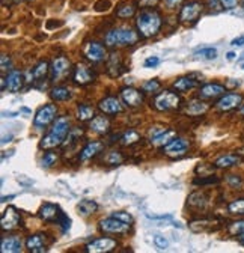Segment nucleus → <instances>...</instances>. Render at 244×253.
<instances>
[{
  "label": "nucleus",
  "mask_w": 244,
  "mask_h": 253,
  "mask_svg": "<svg viewBox=\"0 0 244 253\" xmlns=\"http://www.w3.org/2000/svg\"><path fill=\"white\" fill-rule=\"evenodd\" d=\"M104 162L107 164H112V166H118V164H121L122 162H124V157H122V154L118 152V151H112L104 157Z\"/></svg>",
  "instance_id": "obj_39"
},
{
  "label": "nucleus",
  "mask_w": 244,
  "mask_h": 253,
  "mask_svg": "<svg viewBox=\"0 0 244 253\" xmlns=\"http://www.w3.org/2000/svg\"><path fill=\"white\" fill-rule=\"evenodd\" d=\"M107 72L110 77H119L124 72V65H122L121 57L116 53H112L107 59Z\"/></svg>",
  "instance_id": "obj_25"
},
{
  "label": "nucleus",
  "mask_w": 244,
  "mask_h": 253,
  "mask_svg": "<svg viewBox=\"0 0 244 253\" xmlns=\"http://www.w3.org/2000/svg\"><path fill=\"white\" fill-rule=\"evenodd\" d=\"M121 98L128 107H140L143 104V92L134 88H122Z\"/></svg>",
  "instance_id": "obj_15"
},
{
  "label": "nucleus",
  "mask_w": 244,
  "mask_h": 253,
  "mask_svg": "<svg viewBox=\"0 0 244 253\" xmlns=\"http://www.w3.org/2000/svg\"><path fill=\"white\" fill-rule=\"evenodd\" d=\"M71 71V63L67 57L59 56L53 59L52 65H50V80L53 83H59L67 78V75Z\"/></svg>",
  "instance_id": "obj_5"
},
{
  "label": "nucleus",
  "mask_w": 244,
  "mask_h": 253,
  "mask_svg": "<svg viewBox=\"0 0 244 253\" xmlns=\"http://www.w3.org/2000/svg\"><path fill=\"white\" fill-rule=\"evenodd\" d=\"M134 14H136V5L133 3H122L116 11V15L119 18H130Z\"/></svg>",
  "instance_id": "obj_36"
},
{
  "label": "nucleus",
  "mask_w": 244,
  "mask_h": 253,
  "mask_svg": "<svg viewBox=\"0 0 244 253\" xmlns=\"http://www.w3.org/2000/svg\"><path fill=\"white\" fill-rule=\"evenodd\" d=\"M202 9H204L202 3L201 2H196V0L186 3L184 6L181 8V12H179V20H181V23L189 24V26L194 24L197 21V18L201 17Z\"/></svg>",
  "instance_id": "obj_8"
},
{
  "label": "nucleus",
  "mask_w": 244,
  "mask_h": 253,
  "mask_svg": "<svg viewBox=\"0 0 244 253\" xmlns=\"http://www.w3.org/2000/svg\"><path fill=\"white\" fill-rule=\"evenodd\" d=\"M211 225V220H194L192 223H189V228L193 231V232H202L207 226Z\"/></svg>",
  "instance_id": "obj_40"
},
{
  "label": "nucleus",
  "mask_w": 244,
  "mask_h": 253,
  "mask_svg": "<svg viewBox=\"0 0 244 253\" xmlns=\"http://www.w3.org/2000/svg\"><path fill=\"white\" fill-rule=\"evenodd\" d=\"M131 229V225L130 223H125V221H122L113 216L107 217V218H103L100 221V231L104 232V234H116V235H124V234H128Z\"/></svg>",
  "instance_id": "obj_6"
},
{
  "label": "nucleus",
  "mask_w": 244,
  "mask_h": 253,
  "mask_svg": "<svg viewBox=\"0 0 244 253\" xmlns=\"http://www.w3.org/2000/svg\"><path fill=\"white\" fill-rule=\"evenodd\" d=\"M95 71L92 68H89L85 63H77L74 68V72H72V80L75 85H80V86H86L89 83H92L95 80Z\"/></svg>",
  "instance_id": "obj_10"
},
{
  "label": "nucleus",
  "mask_w": 244,
  "mask_h": 253,
  "mask_svg": "<svg viewBox=\"0 0 244 253\" xmlns=\"http://www.w3.org/2000/svg\"><path fill=\"white\" fill-rule=\"evenodd\" d=\"M243 68H244V65H243Z\"/></svg>",
  "instance_id": "obj_62"
},
{
  "label": "nucleus",
  "mask_w": 244,
  "mask_h": 253,
  "mask_svg": "<svg viewBox=\"0 0 244 253\" xmlns=\"http://www.w3.org/2000/svg\"><path fill=\"white\" fill-rule=\"evenodd\" d=\"M227 182H229L232 187H240V184H241V180H240V177H235V175H229L227 177Z\"/></svg>",
  "instance_id": "obj_51"
},
{
  "label": "nucleus",
  "mask_w": 244,
  "mask_h": 253,
  "mask_svg": "<svg viewBox=\"0 0 244 253\" xmlns=\"http://www.w3.org/2000/svg\"><path fill=\"white\" fill-rule=\"evenodd\" d=\"M49 72H50L49 63L45 62V60L39 62L38 65L34 68V71H32V78H34V82H42V80H45V77L49 75Z\"/></svg>",
  "instance_id": "obj_31"
},
{
  "label": "nucleus",
  "mask_w": 244,
  "mask_h": 253,
  "mask_svg": "<svg viewBox=\"0 0 244 253\" xmlns=\"http://www.w3.org/2000/svg\"><path fill=\"white\" fill-rule=\"evenodd\" d=\"M139 34L130 27H116L112 29L107 35H105V44L109 47H127L134 45L139 41Z\"/></svg>",
  "instance_id": "obj_3"
},
{
  "label": "nucleus",
  "mask_w": 244,
  "mask_h": 253,
  "mask_svg": "<svg viewBox=\"0 0 244 253\" xmlns=\"http://www.w3.org/2000/svg\"><path fill=\"white\" fill-rule=\"evenodd\" d=\"M23 82H24V78H23L21 71L11 70L9 74L6 75V89L12 93H17L23 88Z\"/></svg>",
  "instance_id": "obj_19"
},
{
  "label": "nucleus",
  "mask_w": 244,
  "mask_h": 253,
  "mask_svg": "<svg viewBox=\"0 0 244 253\" xmlns=\"http://www.w3.org/2000/svg\"><path fill=\"white\" fill-rule=\"evenodd\" d=\"M197 54L204 56L205 59H216L217 57V50L212 49V47H209V49H204L201 52H197Z\"/></svg>",
  "instance_id": "obj_46"
},
{
  "label": "nucleus",
  "mask_w": 244,
  "mask_h": 253,
  "mask_svg": "<svg viewBox=\"0 0 244 253\" xmlns=\"http://www.w3.org/2000/svg\"><path fill=\"white\" fill-rule=\"evenodd\" d=\"M174 136H175V133L172 131V130H163V131H160L158 134H156V136H152L151 137V144L154 145V146H164V145H167L169 144V142L174 139Z\"/></svg>",
  "instance_id": "obj_28"
},
{
  "label": "nucleus",
  "mask_w": 244,
  "mask_h": 253,
  "mask_svg": "<svg viewBox=\"0 0 244 253\" xmlns=\"http://www.w3.org/2000/svg\"><path fill=\"white\" fill-rule=\"evenodd\" d=\"M161 88V83L157 80V78H152V80H148L146 83H143L142 89L143 92H149V93H156L157 90H160Z\"/></svg>",
  "instance_id": "obj_41"
},
{
  "label": "nucleus",
  "mask_w": 244,
  "mask_h": 253,
  "mask_svg": "<svg viewBox=\"0 0 244 253\" xmlns=\"http://www.w3.org/2000/svg\"><path fill=\"white\" fill-rule=\"evenodd\" d=\"M227 232L231 235H240L244 232V220H238V221H234L229 226H227Z\"/></svg>",
  "instance_id": "obj_43"
},
{
  "label": "nucleus",
  "mask_w": 244,
  "mask_h": 253,
  "mask_svg": "<svg viewBox=\"0 0 244 253\" xmlns=\"http://www.w3.org/2000/svg\"><path fill=\"white\" fill-rule=\"evenodd\" d=\"M154 5H157V0H142L140 2V8H152Z\"/></svg>",
  "instance_id": "obj_52"
},
{
  "label": "nucleus",
  "mask_w": 244,
  "mask_h": 253,
  "mask_svg": "<svg viewBox=\"0 0 244 253\" xmlns=\"http://www.w3.org/2000/svg\"><path fill=\"white\" fill-rule=\"evenodd\" d=\"M154 244H156V247H157V249H160V250L167 249V240L164 238V236H161V235L154 236Z\"/></svg>",
  "instance_id": "obj_48"
},
{
  "label": "nucleus",
  "mask_w": 244,
  "mask_h": 253,
  "mask_svg": "<svg viewBox=\"0 0 244 253\" xmlns=\"http://www.w3.org/2000/svg\"><path fill=\"white\" fill-rule=\"evenodd\" d=\"M20 223H21V216L18 210L15 207H8L2 214V220H0V228H2V231L17 229Z\"/></svg>",
  "instance_id": "obj_13"
},
{
  "label": "nucleus",
  "mask_w": 244,
  "mask_h": 253,
  "mask_svg": "<svg viewBox=\"0 0 244 253\" xmlns=\"http://www.w3.org/2000/svg\"><path fill=\"white\" fill-rule=\"evenodd\" d=\"M243 103V95L241 93H225L220 97V100L216 103V107L220 110V112H231V110L240 107V104Z\"/></svg>",
  "instance_id": "obj_14"
},
{
  "label": "nucleus",
  "mask_w": 244,
  "mask_h": 253,
  "mask_svg": "<svg viewBox=\"0 0 244 253\" xmlns=\"http://www.w3.org/2000/svg\"><path fill=\"white\" fill-rule=\"evenodd\" d=\"M0 247H2L3 253H18V252H21L23 243L17 235H11V236H5Z\"/></svg>",
  "instance_id": "obj_22"
},
{
  "label": "nucleus",
  "mask_w": 244,
  "mask_h": 253,
  "mask_svg": "<svg viewBox=\"0 0 244 253\" xmlns=\"http://www.w3.org/2000/svg\"><path fill=\"white\" fill-rule=\"evenodd\" d=\"M181 104V98L179 95L172 92V90H163L158 95H156L154 101H152V106H154L156 110L158 112H169V110H175L178 108Z\"/></svg>",
  "instance_id": "obj_4"
},
{
  "label": "nucleus",
  "mask_w": 244,
  "mask_h": 253,
  "mask_svg": "<svg viewBox=\"0 0 244 253\" xmlns=\"http://www.w3.org/2000/svg\"><path fill=\"white\" fill-rule=\"evenodd\" d=\"M187 205L190 208H194V210H204L207 207V196L204 193H192L187 199Z\"/></svg>",
  "instance_id": "obj_29"
},
{
  "label": "nucleus",
  "mask_w": 244,
  "mask_h": 253,
  "mask_svg": "<svg viewBox=\"0 0 244 253\" xmlns=\"http://www.w3.org/2000/svg\"><path fill=\"white\" fill-rule=\"evenodd\" d=\"M227 211L234 216H244V199H235L227 205Z\"/></svg>",
  "instance_id": "obj_37"
},
{
  "label": "nucleus",
  "mask_w": 244,
  "mask_h": 253,
  "mask_svg": "<svg viewBox=\"0 0 244 253\" xmlns=\"http://www.w3.org/2000/svg\"><path fill=\"white\" fill-rule=\"evenodd\" d=\"M83 56L92 63H98L105 59V47L97 41H87L83 45Z\"/></svg>",
  "instance_id": "obj_9"
},
{
  "label": "nucleus",
  "mask_w": 244,
  "mask_h": 253,
  "mask_svg": "<svg viewBox=\"0 0 244 253\" xmlns=\"http://www.w3.org/2000/svg\"><path fill=\"white\" fill-rule=\"evenodd\" d=\"M57 223H59L60 226H62V232L67 234V232L70 231V228H71V218H70L64 211H60L59 218H57Z\"/></svg>",
  "instance_id": "obj_42"
},
{
  "label": "nucleus",
  "mask_w": 244,
  "mask_h": 253,
  "mask_svg": "<svg viewBox=\"0 0 244 253\" xmlns=\"http://www.w3.org/2000/svg\"><path fill=\"white\" fill-rule=\"evenodd\" d=\"M70 130L71 128H70L68 118L67 116H59L57 119H54L50 131L42 137L39 148L41 149H53V148H57V146H62V144L65 142Z\"/></svg>",
  "instance_id": "obj_1"
},
{
  "label": "nucleus",
  "mask_w": 244,
  "mask_h": 253,
  "mask_svg": "<svg viewBox=\"0 0 244 253\" xmlns=\"http://www.w3.org/2000/svg\"><path fill=\"white\" fill-rule=\"evenodd\" d=\"M219 178L217 177H208V178H196L193 182L196 185H205V184H219Z\"/></svg>",
  "instance_id": "obj_44"
},
{
  "label": "nucleus",
  "mask_w": 244,
  "mask_h": 253,
  "mask_svg": "<svg viewBox=\"0 0 244 253\" xmlns=\"http://www.w3.org/2000/svg\"><path fill=\"white\" fill-rule=\"evenodd\" d=\"M47 236L44 234H36V235H30L26 240V249L32 253H44L47 252Z\"/></svg>",
  "instance_id": "obj_17"
},
{
  "label": "nucleus",
  "mask_w": 244,
  "mask_h": 253,
  "mask_svg": "<svg viewBox=\"0 0 244 253\" xmlns=\"http://www.w3.org/2000/svg\"><path fill=\"white\" fill-rule=\"evenodd\" d=\"M243 6H244V0H243Z\"/></svg>",
  "instance_id": "obj_61"
},
{
  "label": "nucleus",
  "mask_w": 244,
  "mask_h": 253,
  "mask_svg": "<svg viewBox=\"0 0 244 253\" xmlns=\"http://www.w3.org/2000/svg\"><path fill=\"white\" fill-rule=\"evenodd\" d=\"M238 241H240V244H241V246H244V232L238 235Z\"/></svg>",
  "instance_id": "obj_57"
},
{
  "label": "nucleus",
  "mask_w": 244,
  "mask_h": 253,
  "mask_svg": "<svg viewBox=\"0 0 244 253\" xmlns=\"http://www.w3.org/2000/svg\"><path fill=\"white\" fill-rule=\"evenodd\" d=\"M75 115H77L79 121L85 122V121H90V119L95 118V110L92 106H89V104H79Z\"/></svg>",
  "instance_id": "obj_30"
},
{
  "label": "nucleus",
  "mask_w": 244,
  "mask_h": 253,
  "mask_svg": "<svg viewBox=\"0 0 244 253\" xmlns=\"http://www.w3.org/2000/svg\"><path fill=\"white\" fill-rule=\"evenodd\" d=\"M234 47H240V45H244V36H238V38H235L232 42H231Z\"/></svg>",
  "instance_id": "obj_54"
},
{
  "label": "nucleus",
  "mask_w": 244,
  "mask_h": 253,
  "mask_svg": "<svg viewBox=\"0 0 244 253\" xmlns=\"http://www.w3.org/2000/svg\"><path fill=\"white\" fill-rule=\"evenodd\" d=\"M211 3H217V0H209Z\"/></svg>",
  "instance_id": "obj_60"
},
{
  "label": "nucleus",
  "mask_w": 244,
  "mask_h": 253,
  "mask_svg": "<svg viewBox=\"0 0 244 253\" xmlns=\"http://www.w3.org/2000/svg\"><path fill=\"white\" fill-rule=\"evenodd\" d=\"M240 112H241V115H243V116H244V106H243V107H241V110H240Z\"/></svg>",
  "instance_id": "obj_59"
},
{
  "label": "nucleus",
  "mask_w": 244,
  "mask_h": 253,
  "mask_svg": "<svg viewBox=\"0 0 244 253\" xmlns=\"http://www.w3.org/2000/svg\"><path fill=\"white\" fill-rule=\"evenodd\" d=\"M226 56H227V59H229V60H232V59H234V57H235V54H234V53H232V52H231V53H227V54H226Z\"/></svg>",
  "instance_id": "obj_58"
},
{
  "label": "nucleus",
  "mask_w": 244,
  "mask_h": 253,
  "mask_svg": "<svg viewBox=\"0 0 244 253\" xmlns=\"http://www.w3.org/2000/svg\"><path fill=\"white\" fill-rule=\"evenodd\" d=\"M140 140V134L137 133L136 130H128L124 136L121 137V144L124 146H131L134 144H137V142Z\"/></svg>",
  "instance_id": "obj_35"
},
{
  "label": "nucleus",
  "mask_w": 244,
  "mask_h": 253,
  "mask_svg": "<svg viewBox=\"0 0 244 253\" xmlns=\"http://www.w3.org/2000/svg\"><path fill=\"white\" fill-rule=\"evenodd\" d=\"M209 106L204 101H192L186 107V115L187 116H202L208 112Z\"/></svg>",
  "instance_id": "obj_26"
},
{
  "label": "nucleus",
  "mask_w": 244,
  "mask_h": 253,
  "mask_svg": "<svg viewBox=\"0 0 244 253\" xmlns=\"http://www.w3.org/2000/svg\"><path fill=\"white\" fill-rule=\"evenodd\" d=\"M161 15L157 11H142L136 20L137 34L140 38H152L156 36L161 29Z\"/></svg>",
  "instance_id": "obj_2"
},
{
  "label": "nucleus",
  "mask_w": 244,
  "mask_h": 253,
  "mask_svg": "<svg viewBox=\"0 0 244 253\" xmlns=\"http://www.w3.org/2000/svg\"><path fill=\"white\" fill-rule=\"evenodd\" d=\"M56 115H57V107L54 104H47L41 107L34 118V126L38 130H44L45 126H49L52 122H54Z\"/></svg>",
  "instance_id": "obj_7"
},
{
  "label": "nucleus",
  "mask_w": 244,
  "mask_h": 253,
  "mask_svg": "<svg viewBox=\"0 0 244 253\" xmlns=\"http://www.w3.org/2000/svg\"><path fill=\"white\" fill-rule=\"evenodd\" d=\"M97 210H98V205H97L95 200L85 199V200H80V203L77 205V211H79V214H82L83 217H87V216H90V214H94Z\"/></svg>",
  "instance_id": "obj_32"
},
{
  "label": "nucleus",
  "mask_w": 244,
  "mask_h": 253,
  "mask_svg": "<svg viewBox=\"0 0 244 253\" xmlns=\"http://www.w3.org/2000/svg\"><path fill=\"white\" fill-rule=\"evenodd\" d=\"M181 2H182V0H166V3H167V6H169V8H176Z\"/></svg>",
  "instance_id": "obj_53"
},
{
  "label": "nucleus",
  "mask_w": 244,
  "mask_h": 253,
  "mask_svg": "<svg viewBox=\"0 0 244 253\" xmlns=\"http://www.w3.org/2000/svg\"><path fill=\"white\" fill-rule=\"evenodd\" d=\"M50 97L53 101H67L71 98V90L65 86H56L52 89Z\"/></svg>",
  "instance_id": "obj_34"
},
{
  "label": "nucleus",
  "mask_w": 244,
  "mask_h": 253,
  "mask_svg": "<svg viewBox=\"0 0 244 253\" xmlns=\"http://www.w3.org/2000/svg\"><path fill=\"white\" fill-rule=\"evenodd\" d=\"M112 216L119 218V220H122V221H125V223H130V225L133 223V217L128 213H125V211H116V213H112Z\"/></svg>",
  "instance_id": "obj_45"
},
{
  "label": "nucleus",
  "mask_w": 244,
  "mask_h": 253,
  "mask_svg": "<svg viewBox=\"0 0 244 253\" xmlns=\"http://www.w3.org/2000/svg\"><path fill=\"white\" fill-rule=\"evenodd\" d=\"M103 149H104L103 142H89V144L82 149V152L79 155V160L87 162V160H90V158H94L95 155H98Z\"/></svg>",
  "instance_id": "obj_20"
},
{
  "label": "nucleus",
  "mask_w": 244,
  "mask_h": 253,
  "mask_svg": "<svg viewBox=\"0 0 244 253\" xmlns=\"http://www.w3.org/2000/svg\"><path fill=\"white\" fill-rule=\"evenodd\" d=\"M0 68H2V72L11 70V59L8 54H2V57H0Z\"/></svg>",
  "instance_id": "obj_47"
},
{
  "label": "nucleus",
  "mask_w": 244,
  "mask_h": 253,
  "mask_svg": "<svg viewBox=\"0 0 244 253\" xmlns=\"http://www.w3.org/2000/svg\"><path fill=\"white\" fill-rule=\"evenodd\" d=\"M189 151V142L182 137H174L169 144L163 146V152L171 158H179Z\"/></svg>",
  "instance_id": "obj_11"
},
{
  "label": "nucleus",
  "mask_w": 244,
  "mask_h": 253,
  "mask_svg": "<svg viewBox=\"0 0 244 253\" xmlns=\"http://www.w3.org/2000/svg\"><path fill=\"white\" fill-rule=\"evenodd\" d=\"M197 86H199V83H197V80H194L193 77H179L174 83V89L178 92H189Z\"/></svg>",
  "instance_id": "obj_27"
},
{
  "label": "nucleus",
  "mask_w": 244,
  "mask_h": 253,
  "mask_svg": "<svg viewBox=\"0 0 244 253\" xmlns=\"http://www.w3.org/2000/svg\"><path fill=\"white\" fill-rule=\"evenodd\" d=\"M89 128L97 134H105L110 130V119L107 116H95L94 119H90Z\"/></svg>",
  "instance_id": "obj_23"
},
{
  "label": "nucleus",
  "mask_w": 244,
  "mask_h": 253,
  "mask_svg": "<svg viewBox=\"0 0 244 253\" xmlns=\"http://www.w3.org/2000/svg\"><path fill=\"white\" fill-rule=\"evenodd\" d=\"M82 136H83V128H79V126H75V128H71L70 133H68V136H67V139H65V142L62 144V146L64 148L74 146L82 139Z\"/></svg>",
  "instance_id": "obj_33"
},
{
  "label": "nucleus",
  "mask_w": 244,
  "mask_h": 253,
  "mask_svg": "<svg viewBox=\"0 0 244 253\" xmlns=\"http://www.w3.org/2000/svg\"><path fill=\"white\" fill-rule=\"evenodd\" d=\"M59 26H62V23H49V24H47L49 29H52V27H59Z\"/></svg>",
  "instance_id": "obj_56"
},
{
  "label": "nucleus",
  "mask_w": 244,
  "mask_h": 253,
  "mask_svg": "<svg viewBox=\"0 0 244 253\" xmlns=\"http://www.w3.org/2000/svg\"><path fill=\"white\" fill-rule=\"evenodd\" d=\"M118 247L116 240L109 238V236H103V238H97L94 241H90L89 244H86L85 250L87 253H109L113 252Z\"/></svg>",
  "instance_id": "obj_12"
},
{
  "label": "nucleus",
  "mask_w": 244,
  "mask_h": 253,
  "mask_svg": "<svg viewBox=\"0 0 244 253\" xmlns=\"http://www.w3.org/2000/svg\"><path fill=\"white\" fill-rule=\"evenodd\" d=\"M17 181H18V182H21V184H24V185H32V184H34V181H26V180H24V177H18V178H17Z\"/></svg>",
  "instance_id": "obj_55"
},
{
  "label": "nucleus",
  "mask_w": 244,
  "mask_h": 253,
  "mask_svg": "<svg viewBox=\"0 0 244 253\" xmlns=\"http://www.w3.org/2000/svg\"><path fill=\"white\" fill-rule=\"evenodd\" d=\"M39 217L44 220V221H57L59 218V214H60V208L54 203H44L42 207L39 208Z\"/></svg>",
  "instance_id": "obj_21"
},
{
  "label": "nucleus",
  "mask_w": 244,
  "mask_h": 253,
  "mask_svg": "<svg viewBox=\"0 0 244 253\" xmlns=\"http://www.w3.org/2000/svg\"><path fill=\"white\" fill-rule=\"evenodd\" d=\"M225 92H226L225 86L219 83H208L199 89V97L204 100H214V98H220L222 95H225Z\"/></svg>",
  "instance_id": "obj_18"
},
{
  "label": "nucleus",
  "mask_w": 244,
  "mask_h": 253,
  "mask_svg": "<svg viewBox=\"0 0 244 253\" xmlns=\"http://www.w3.org/2000/svg\"><path fill=\"white\" fill-rule=\"evenodd\" d=\"M56 162H57L56 152L47 151V152H44V155H42V158H41V166L47 169V167H52L53 164H56Z\"/></svg>",
  "instance_id": "obj_38"
},
{
  "label": "nucleus",
  "mask_w": 244,
  "mask_h": 253,
  "mask_svg": "<svg viewBox=\"0 0 244 253\" xmlns=\"http://www.w3.org/2000/svg\"><path fill=\"white\" fill-rule=\"evenodd\" d=\"M98 108L104 115H118L124 112L121 101L116 97H105L98 103Z\"/></svg>",
  "instance_id": "obj_16"
},
{
  "label": "nucleus",
  "mask_w": 244,
  "mask_h": 253,
  "mask_svg": "<svg viewBox=\"0 0 244 253\" xmlns=\"http://www.w3.org/2000/svg\"><path fill=\"white\" fill-rule=\"evenodd\" d=\"M160 63V59L158 57H156V56H151V57H148L146 60H145V68H154V67H157Z\"/></svg>",
  "instance_id": "obj_49"
},
{
  "label": "nucleus",
  "mask_w": 244,
  "mask_h": 253,
  "mask_svg": "<svg viewBox=\"0 0 244 253\" xmlns=\"http://www.w3.org/2000/svg\"><path fill=\"white\" fill-rule=\"evenodd\" d=\"M240 0H220V3L225 9H234L238 5Z\"/></svg>",
  "instance_id": "obj_50"
},
{
  "label": "nucleus",
  "mask_w": 244,
  "mask_h": 253,
  "mask_svg": "<svg viewBox=\"0 0 244 253\" xmlns=\"http://www.w3.org/2000/svg\"><path fill=\"white\" fill-rule=\"evenodd\" d=\"M241 163V157L237 155V154H226V155H222L219 157L217 160L214 162V166L219 167V169H229V167H234V166H238Z\"/></svg>",
  "instance_id": "obj_24"
}]
</instances>
